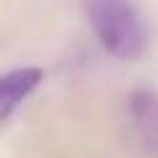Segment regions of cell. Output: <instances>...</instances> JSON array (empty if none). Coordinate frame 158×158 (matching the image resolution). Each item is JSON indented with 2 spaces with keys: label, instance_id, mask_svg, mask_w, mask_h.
I'll use <instances>...</instances> for the list:
<instances>
[{
  "label": "cell",
  "instance_id": "6da1fadb",
  "mask_svg": "<svg viewBox=\"0 0 158 158\" xmlns=\"http://www.w3.org/2000/svg\"><path fill=\"white\" fill-rule=\"evenodd\" d=\"M87 19L100 45L118 61H135L145 50V24L129 0H87Z\"/></svg>",
  "mask_w": 158,
  "mask_h": 158
},
{
  "label": "cell",
  "instance_id": "7a4b0ae2",
  "mask_svg": "<svg viewBox=\"0 0 158 158\" xmlns=\"http://www.w3.org/2000/svg\"><path fill=\"white\" fill-rule=\"evenodd\" d=\"M132 132L137 145L150 158H158V95L153 90H135L127 100Z\"/></svg>",
  "mask_w": 158,
  "mask_h": 158
},
{
  "label": "cell",
  "instance_id": "3957f363",
  "mask_svg": "<svg viewBox=\"0 0 158 158\" xmlns=\"http://www.w3.org/2000/svg\"><path fill=\"white\" fill-rule=\"evenodd\" d=\"M45 79V71L37 66H21L8 71L6 77L0 79V121L6 124L11 118L13 108L21 100H27Z\"/></svg>",
  "mask_w": 158,
  "mask_h": 158
}]
</instances>
